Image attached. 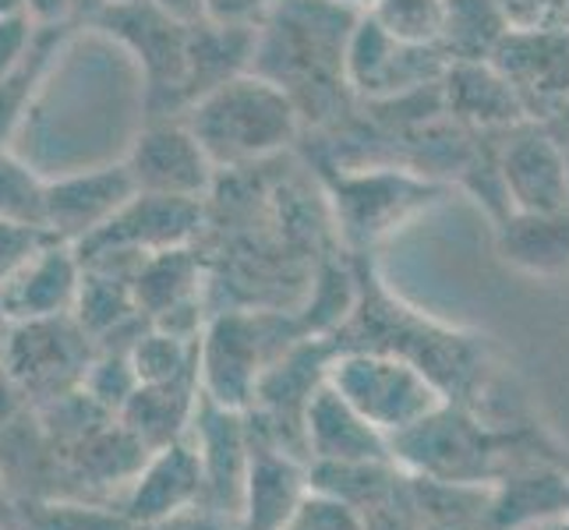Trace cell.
Listing matches in <instances>:
<instances>
[{
	"instance_id": "obj_33",
	"label": "cell",
	"mask_w": 569,
	"mask_h": 530,
	"mask_svg": "<svg viewBox=\"0 0 569 530\" xmlns=\"http://www.w3.org/2000/svg\"><path fill=\"white\" fill-rule=\"evenodd\" d=\"M149 4L160 8L167 18H173V22H181V26H191V22H199V18H206L202 0H149Z\"/></svg>"
},
{
	"instance_id": "obj_14",
	"label": "cell",
	"mask_w": 569,
	"mask_h": 530,
	"mask_svg": "<svg viewBox=\"0 0 569 530\" xmlns=\"http://www.w3.org/2000/svg\"><path fill=\"white\" fill-rule=\"evenodd\" d=\"M311 492L305 467L280 449H254L248 453L241 513L251 530H280V523Z\"/></svg>"
},
{
	"instance_id": "obj_17",
	"label": "cell",
	"mask_w": 569,
	"mask_h": 530,
	"mask_svg": "<svg viewBox=\"0 0 569 530\" xmlns=\"http://www.w3.org/2000/svg\"><path fill=\"white\" fill-rule=\"evenodd\" d=\"M502 259L531 277H559L569 269V209L509 212L499 227Z\"/></svg>"
},
{
	"instance_id": "obj_13",
	"label": "cell",
	"mask_w": 569,
	"mask_h": 530,
	"mask_svg": "<svg viewBox=\"0 0 569 530\" xmlns=\"http://www.w3.org/2000/svg\"><path fill=\"white\" fill-rule=\"evenodd\" d=\"M206 474L199 449L188 439H178L163 449H152L142 460L139 474L131 478L128 513L139 523H160L173 513L188 509L202 496Z\"/></svg>"
},
{
	"instance_id": "obj_22",
	"label": "cell",
	"mask_w": 569,
	"mask_h": 530,
	"mask_svg": "<svg viewBox=\"0 0 569 530\" xmlns=\"http://www.w3.org/2000/svg\"><path fill=\"white\" fill-rule=\"evenodd\" d=\"M134 316H142V311L134 308L131 287L124 280L82 266V283H78L71 319L78 322V329H82L89 340H103L107 332L128 326Z\"/></svg>"
},
{
	"instance_id": "obj_32",
	"label": "cell",
	"mask_w": 569,
	"mask_h": 530,
	"mask_svg": "<svg viewBox=\"0 0 569 530\" xmlns=\"http://www.w3.org/2000/svg\"><path fill=\"white\" fill-rule=\"evenodd\" d=\"M18 8H22L32 18V26L39 29H57L74 14L71 0H18Z\"/></svg>"
},
{
	"instance_id": "obj_28",
	"label": "cell",
	"mask_w": 569,
	"mask_h": 530,
	"mask_svg": "<svg viewBox=\"0 0 569 530\" xmlns=\"http://www.w3.org/2000/svg\"><path fill=\"white\" fill-rule=\"evenodd\" d=\"M39 32L43 29L32 26V18L22 8H0V82H8L11 74L29 64Z\"/></svg>"
},
{
	"instance_id": "obj_5",
	"label": "cell",
	"mask_w": 569,
	"mask_h": 530,
	"mask_svg": "<svg viewBox=\"0 0 569 530\" xmlns=\"http://www.w3.org/2000/svg\"><path fill=\"white\" fill-rule=\"evenodd\" d=\"M343 71L355 89L386 100V96L415 92L425 82H431V78L446 74V64L439 61L436 47L400 43L376 18L361 14L343 47Z\"/></svg>"
},
{
	"instance_id": "obj_16",
	"label": "cell",
	"mask_w": 569,
	"mask_h": 530,
	"mask_svg": "<svg viewBox=\"0 0 569 530\" xmlns=\"http://www.w3.org/2000/svg\"><path fill=\"white\" fill-rule=\"evenodd\" d=\"M194 449H199L206 488L216 496L233 499L241 509V492H244V470H248V453L251 446L244 442V428L238 421V410L216 407L206 400L202 410H194Z\"/></svg>"
},
{
	"instance_id": "obj_21",
	"label": "cell",
	"mask_w": 569,
	"mask_h": 530,
	"mask_svg": "<svg viewBox=\"0 0 569 530\" xmlns=\"http://www.w3.org/2000/svg\"><path fill=\"white\" fill-rule=\"evenodd\" d=\"M506 32L496 0H446L439 43H446L457 61H488Z\"/></svg>"
},
{
	"instance_id": "obj_8",
	"label": "cell",
	"mask_w": 569,
	"mask_h": 530,
	"mask_svg": "<svg viewBox=\"0 0 569 530\" xmlns=\"http://www.w3.org/2000/svg\"><path fill=\"white\" fill-rule=\"evenodd\" d=\"M124 167L134 181V191L199 202L212 184L216 163L188 131V124H156L131 142Z\"/></svg>"
},
{
	"instance_id": "obj_23",
	"label": "cell",
	"mask_w": 569,
	"mask_h": 530,
	"mask_svg": "<svg viewBox=\"0 0 569 530\" xmlns=\"http://www.w3.org/2000/svg\"><path fill=\"white\" fill-rule=\"evenodd\" d=\"M128 361L139 386H163L181 379H199V340L173 337L167 329H152L128 347Z\"/></svg>"
},
{
	"instance_id": "obj_9",
	"label": "cell",
	"mask_w": 569,
	"mask_h": 530,
	"mask_svg": "<svg viewBox=\"0 0 569 530\" xmlns=\"http://www.w3.org/2000/svg\"><path fill=\"white\" fill-rule=\"evenodd\" d=\"M134 194L124 163L50 177L43 188V227L57 241H86Z\"/></svg>"
},
{
	"instance_id": "obj_10",
	"label": "cell",
	"mask_w": 569,
	"mask_h": 530,
	"mask_svg": "<svg viewBox=\"0 0 569 530\" xmlns=\"http://www.w3.org/2000/svg\"><path fill=\"white\" fill-rule=\"evenodd\" d=\"M78 283H82L78 251L64 241H50L0 283V316L11 326L71 316Z\"/></svg>"
},
{
	"instance_id": "obj_1",
	"label": "cell",
	"mask_w": 569,
	"mask_h": 530,
	"mask_svg": "<svg viewBox=\"0 0 569 530\" xmlns=\"http://www.w3.org/2000/svg\"><path fill=\"white\" fill-rule=\"evenodd\" d=\"M298 128L283 86L262 74H233L223 86L202 92L191 107L188 131L199 139L212 163H241L277 152Z\"/></svg>"
},
{
	"instance_id": "obj_36",
	"label": "cell",
	"mask_w": 569,
	"mask_h": 530,
	"mask_svg": "<svg viewBox=\"0 0 569 530\" xmlns=\"http://www.w3.org/2000/svg\"><path fill=\"white\" fill-rule=\"evenodd\" d=\"M0 8H18V0H0Z\"/></svg>"
},
{
	"instance_id": "obj_3",
	"label": "cell",
	"mask_w": 569,
	"mask_h": 530,
	"mask_svg": "<svg viewBox=\"0 0 569 530\" xmlns=\"http://www.w3.org/2000/svg\"><path fill=\"white\" fill-rule=\"evenodd\" d=\"M389 457L442 484H481L492 474L496 449L488 431L453 403H442L403 436L389 439Z\"/></svg>"
},
{
	"instance_id": "obj_29",
	"label": "cell",
	"mask_w": 569,
	"mask_h": 530,
	"mask_svg": "<svg viewBox=\"0 0 569 530\" xmlns=\"http://www.w3.org/2000/svg\"><path fill=\"white\" fill-rule=\"evenodd\" d=\"M509 32L569 29V0H496Z\"/></svg>"
},
{
	"instance_id": "obj_7",
	"label": "cell",
	"mask_w": 569,
	"mask_h": 530,
	"mask_svg": "<svg viewBox=\"0 0 569 530\" xmlns=\"http://www.w3.org/2000/svg\"><path fill=\"white\" fill-rule=\"evenodd\" d=\"M199 220H202L199 202L134 191L100 230L89 233L86 241H78V259H89V254L100 251L156 254L167 248H184Z\"/></svg>"
},
{
	"instance_id": "obj_34",
	"label": "cell",
	"mask_w": 569,
	"mask_h": 530,
	"mask_svg": "<svg viewBox=\"0 0 569 530\" xmlns=\"http://www.w3.org/2000/svg\"><path fill=\"white\" fill-rule=\"evenodd\" d=\"M74 11H103L110 0H71Z\"/></svg>"
},
{
	"instance_id": "obj_35",
	"label": "cell",
	"mask_w": 569,
	"mask_h": 530,
	"mask_svg": "<svg viewBox=\"0 0 569 530\" xmlns=\"http://www.w3.org/2000/svg\"><path fill=\"white\" fill-rule=\"evenodd\" d=\"M545 530H569V509H566V513H559L556 520H548Z\"/></svg>"
},
{
	"instance_id": "obj_4",
	"label": "cell",
	"mask_w": 569,
	"mask_h": 530,
	"mask_svg": "<svg viewBox=\"0 0 569 530\" xmlns=\"http://www.w3.org/2000/svg\"><path fill=\"white\" fill-rule=\"evenodd\" d=\"M89 343L92 340L71 316L14 322L4 347V364L18 386L53 400L82 386V376L92 361Z\"/></svg>"
},
{
	"instance_id": "obj_24",
	"label": "cell",
	"mask_w": 569,
	"mask_h": 530,
	"mask_svg": "<svg viewBox=\"0 0 569 530\" xmlns=\"http://www.w3.org/2000/svg\"><path fill=\"white\" fill-rule=\"evenodd\" d=\"M368 18L400 43L436 47L442 36L446 0H368Z\"/></svg>"
},
{
	"instance_id": "obj_12",
	"label": "cell",
	"mask_w": 569,
	"mask_h": 530,
	"mask_svg": "<svg viewBox=\"0 0 569 530\" xmlns=\"http://www.w3.org/2000/svg\"><path fill=\"white\" fill-rule=\"evenodd\" d=\"M499 181L509 212H552L569 209L566 152L541 131H523L506 146Z\"/></svg>"
},
{
	"instance_id": "obj_19",
	"label": "cell",
	"mask_w": 569,
	"mask_h": 530,
	"mask_svg": "<svg viewBox=\"0 0 569 530\" xmlns=\"http://www.w3.org/2000/svg\"><path fill=\"white\" fill-rule=\"evenodd\" d=\"M449 110L478 124H513L523 113V100L509 78L485 61H457L446 71Z\"/></svg>"
},
{
	"instance_id": "obj_26",
	"label": "cell",
	"mask_w": 569,
	"mask_h": 530,
	"mask_svg": "<svg viewBox=\"0 0 569 530\" xmlns=\"http://www.w3.org/2000/svg\"><path fill=\"white\" fill-rule=\"evenodd\" d=\"M78 389H82L96 407H103L113 418L117 410L128 403L131 392L139 389V379H134V368L128 361V353H103V358L89 361L82 386Z\"/></svg>"
},
{
	"instance_id": "obj_6",
	"label": "cell",
	"mask_w": 569,
	"mask_h": 530,
	"mask_svg": "<svg viewBox=\"0 0 569 530\" xmlns=\"http://www.w3.org/2000/svg\"><path fill=\"white\" fill-rule=\"evenodd\" d=\"M266 332L262 322L251 316H223L216 319L199 340V376L206 400L227 410H244L254 400L266 368Z\"/></svg>"
},
{
	"instance_id": "obj_31",
	"label": "cell",
	"mask_w": 569,
	"mask_h": 530,
	"mask_svg": "<svg viewBox=\"0 0 569 530\" xmlns=\"http://www.w3.org/2000/svg\"><path fill=\"white\" fill-rule=\"evenodd\" d=\"M202 8L212 26H251L272 8V0H202Z\"/></svg>"
},
{
	"instance_id": "obj_15",
	"label": "cell",
	"mask_w": 569,
	"mask_h": 530,
	"mask_svg": "<svg viewBox=\"0 0 569 530\" xmlns=\"http://www.w3.org/2000/svg\"><path fill=\"white\" fill-rule=\"evenodd\" d=\"M194 386L199 379H181V382H163V386H139L128 397V403L117 410V424L139 442L146 453L163 449L188 436L194 421Z\"/></svg>"
},
{
	"instance_id": "obj_25",
	"label": "cell",
	"mask_w": 569,
	"mask_h": 530,
	"mask_svg": "<svg viewBox=\"0 0 569 530\" xmlns=\"http://www.w3.org/2000/svg\"><path fill=\"white\" fill-rule=\"evenodd\" d=\"M43 188L47 181L29 163L0 152V216L4 220L43 227Z\"/></svg>"
},
{
	"instance_id": "obj_38",
	"label": "cell",
	"mask_w": 569,
	"mask_h": 530,
	"mask_svg": "<svg viewBox=\"0 0 569 530\" xmlns=\"http://www.w3.org/2000/svg\"><path fill=\"white\" fill-rule=\"evenodd\" d=\"M0 326H4V316H0Z\"/></svg>"
},
{
	"instance_id": "obj_11",
	"label": "cell",
	"mask_w": 569,
	"mask_h": 530,
	"mask_svg": "<svg viewBox=\"0 0 569 530\" xmlns=\"http://www.w3.org/2000/svg\"><path fill=\"white\" fill-rule=\"evenodd\" d=\"M301 436L308 453L329 463H389V439L379 436L326 379L305 403Z\"/></svg>"
},
{
	"instance_id": "obj_30",
	"label": "cell",
	"mask_w": 569,
	"mask_h": 530,
	"mask_svg": "<svg viewBox=\"0 0 569 530\" xmlns=\"http://www.w3.org/2000/svg\"><path fill=\"white\" fill-rule=\"evenodd\" d=\"M50 241H57L50 230L14 223V220H4V216H0V283H4L18 266L29 262L32 254Z\"/></svg>"
},
{
	"instance_id": "obj_20",
	"label": "cell",
	"mask_w": 569,
	"mask_h": 530,
	"mask_svg": "<svg viewBox=\"0 0 569 530\" xmlns=\"http://www.w3.org/2000/svg\"><path fill=\"white\" fill-rule=\"evenodd\" d=\"M131 298L134 308L146 311L152 322L173 316V311L194 308V298H199V262L191 259L188 248L146 254V262L131 280Z\"/></svg>"
},
{
	"instance_id": "obj_27",
	"label": "cell",
	"mask_w": 569,
	"mask_h": 530,
	"mask_svg": "<svg viewBox=\"0 0 569 530\" xmlns=\"http://www.w3.org/2000/svg\"><path fill=\"white\" fill-rule=\"evenodd\" d=\"M280 530H368V527L347 499L311 488L298 502V509L280 523Z\"/></svg>"
},
{
	"instance_id": "obj_18",
	"label": "cell",
	"mask_w": 569,
	"mask_h": 530,
	"mask_svg": "<svg viewBox=\"0 0 569 530\" xmlns=\"http://www.w3.org/2000/svg\"><path fill=\"white\" fill-rule=\"evenodd\" d=\"M569 509V478L559 470L535 467L513 474L499 484V492L488 509V527L492 530H523L556 520Z\"/></svg>"
},
{
	"instance_id": "obj_2",
	"label": "cell",
	"mask_w": 569,
	"mask_h": 530,
	"mask_svg": "<svg viewBox=\"0 0 569 530\" xmlns=\"http://www.w3.org/2000/svg\"><path fill=\"white\" fill-rule=\"evenodd\" d=\"M326 382L386 439L403 436L449 403L425 368L392 350H347L326 364Z\"/></svg>"
},
{
	"instance_id": "obj_37",
	"label": "cell",
	"mask_w": 569,
	"mask_h": 530,
	"mask_svg": "<svg viewBox=\"0 0 569 530\" xmlns=\"http://www.w3.org/2000/svg\"><path fill=\"white\" fill-rule=\"evenodd\" d=\"M523 530H545V523L541 527H523Z\"/></svg>"
}]
</instances>
